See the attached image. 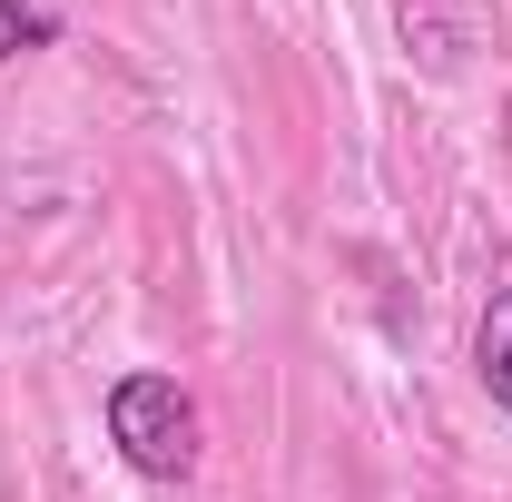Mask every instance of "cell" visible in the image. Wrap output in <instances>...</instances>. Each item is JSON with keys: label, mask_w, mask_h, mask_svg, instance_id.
Here are the masks:
<instances>
[{"label": "cell", "mask_w": 512, "mask_h": 502, "mask_svg": "<svg viewBox=\"0 0 512 502\" xmlns=\"http://www.w3.org/2000/svg\"><path fill=\"white\" fill-rule=\"evenodd\" d=\"M109 443L128 453V473L188 483L197 473V404L178 394V375H119L109 384Z\"/></svg>", "instance_id": "obj_1"}, {"label": "cell", "mask_w": 512, "mask_h": 502, "mask_svg": "<svg viewBox=\"0 0 512 502\" xmlns=\"http://www.w3.org/2000/svg\"><path fill=\"white\" fill-rule=\"evenodd\" d=\"M394 40L424 79H463L473 60V0H394Z\"/></svg>", "instance_id": "obj_2"}, {"label": "cell", "mask_w": 512, "mask_h": 502, "mask_svg": "<svg viewBox=\"0 0 512 502\" xmlns=\"http://www.w3.org/2000/svg\"><path fill=\"white\" fill-rule=\"evenodd\" d=\"M60 20L40 10V0H0V60H20V50H40Z\"/></svg>", "instance_id": "obj_4"}, {"label": "cell", "mask_w": 512, "mask_h": 502, "mask_svg": "<svg viewBox=\"0 0 512 502\" xmlns=\"http://www.w3.org/2000/svg\"><path fill=\"white\" fill-rule=\"evenodd\" d=\"M473 384L493 394V414H512V286H493L473 315Z\"/></svg>", "instance_id": "obj_3"}]
</instances>
